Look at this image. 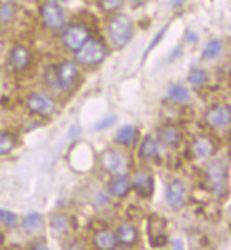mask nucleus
I'll return each instance as SVG.
<instances>
[{
    "label": "nucleus",
    "instance_id": "b1692460",
    "mask_svg": "<svg viewBox=\"0 0 231 250\" xmlns=\"http://www.w3.org/2000/svg\"><path fill=\"white\" fill-rule=\"evenodd\" d=\"M187 79H189V82H190L193 86H203L204 83L207 82V79H208V75H207V72L202 69V68H193L190 72H189V75H187Z\"/></svg>",
    "mask_w": 231,
    "mask_h": 250
},
{
    "label": "nucleus",
    "instance_id": "39448f33",
    "mask_svg": "<svg viewBox=\"0 0 231 250\" xmlns=\"http://www.w3.org/2000/svg\"><path fill=\"white\" fill-rule=\"evenodd\" d=\"M27 109L39 116H51L57 110V104L55 101L47 93L44 92H34L27 98Z\"/></svg>",
    "mask_w": 231,
    "mask_h": 250
},
{
    "label": "nucleus",
    "instance_id": "6ab92c4d",
    "mask_svg": "<svg viewBox=\"0 0 231 250\" xmlns=\"http://www.w3.org/2000/svg\"><path fill=\"white\" fill-rule=\"evenodd\" d=\"M159 154V143L155 137L146 136L142 142V145L139 147V156L143 160L156 157Z\"/></svg>",
    "mask_w": 231,
    "mask_h": 250
},
{
    "label": "nucleus",
    "instance_id": "c9c22d12",
    "mask_svg": "<svg viewBox=\"0 0 231 250\" xmlns=\"http://www.w3.org/2000/svg\"><path fill=\"white\" fill-rule=\"evenodd\" d=\"M132 3H135V4H142V3H145L146 0H131Z\"/></svg>",
    "mask_w": 231,
    "mask_h": 250
},
{
    "label": "nucleus",
    "instance_id": "f03ea898",
    "mask_svg": "<svg viewBox=\"0 0 231 250\" xmlns=\"http://www.w3.org/2000/svg\"><path fill=\"white\" fill-rule=\"evenodd\" d=\"M109 39L115 47H125L134 37V23L126 14H115L108 23Z\"/></svg>",
    "mask_w": 231,
    "mask_h": 250
},
{
    "label": "nucleus",
    "instance_id": "f257e3e1",
    "mask_svg": "<svg viewBox=\"0 0 231 250\" xmlns=\"http://www.w3.org/2000/svg\"><path fill=\"white\" fill-rule=\"evenodd\" d=\"M206 183L214 195H224L229 183V166L224 160H213L206 167Z\"/></svg>",
    "mask_w": 231,
    "mask_h": 250
},
{
    "label": "nucleus",
    "instance_id": "a878e982",
    "mask_svg": "<svg viewBox=\"0 0 231 250\" xmlns=\"http://www.w3.org/2000/svg\"><path fill=\"white\" fill-rule=\"evenodd\" d=\"M44 82L46 85L53 89V91H60V83H58V79H57V72H55L54 66H48L44 72Z\"/></svg>",
    "mask_w": 231,
    "mask_h": 250
},
{
    "label": "nucleus",
    "instance_id": "423d86ee",
    "mask_svg": "<svg viewBox=\"0 0 231 250\" xmlns=\"http://www.w3.org/2000/svg\"><path fill=\"white\" fill-rule=\"evenodd\" d=\"M88 40L90 30L84 24H71L63 31V44L74 53H77Z\"/></svg>",
    "mask_w": 231,
    "mask_h": 250
},
{
    "label": "nucleus",
    "instance_id": "e433bc0d",
    "mask_svg": "<svg viewBox=\"0 0 231 250\" xmlns=\"http://www.w3.org/2000/svg\"><path fill=\"white\" fill-rule=\"evenodd\" d=\"M1 243H3V233L0 232V246H1Z\"/></svg>",
    "mask_w": 231,
    "mask_h": 250
},
{
    "label": "nucleus",
    "instance_id": "20e7f679",
    "mask_svg": "<svg viewBox=\"0 0 231 250\" xmlns=\"http://www.w3.org/2000/svg\"><path fill=\"white\" fill-rule=\"evenodd\" d=\"M40 16L43 24L50 30H60L66 23V14L63 7L55 0H47L41 6Z\"/></svg>",
    "mask_w": 231,
    "mask_h": 250
},
{
    "label": "nucleus",
    "instance_id": "f704fd0d",
    "mask_svg": "<svg viewBox=\"0 0 231 250\" xmlns=\"http://www.w3.org/2000/svg\"><path fill=\"white\" fill-rule=\"evenodd\" d=\"M185 1H186V0H173V1H172V6H173V7H176V6H182Z\"/></svg>",
    "mask_w": 231,
    "mask_h": 250
},
{
    "label": "nucleus",
    "instance_id": "a211bd4d",
    "mask_svg": "<svg viewBox=\"0 0 231 250\" xmlns=\"http://www.w3.org/2000/svg\"><path fill=\"white\" fill-rule=\"evenodd\" d=\"M167 98L173 104H187L190 101V92L180 83H173L167 89Z\"/></svg>",
    "mask_w": 231,
    "mask_h": 250
},
{
    "label": "nucleus",
    "instance_id": "ddd939ff",
    "mask_svg": "<svg viewBox=\"0 0 231 250\" xmlns=\"http://www.w3.org/2000/svg\"><path fill=\"white\" fill-rule=\"evenodd\" d=\"M191 153L193 156L199 160H204L208 158L213 153H214V143L210 137L207 136H200L197 137L193 145H191Z\"/></svg>",
    "mask_w": 231,
    "mask_h": 250
},
{
    "label": "nucleus",
    "instance_id": "bb28decb",
    "mask_svg": "<svg viewBox=\"0 0 231 250\" xmlns=\"http://www.w3.org/2000/svg\"><path fill=\"white\" fill-rule=\"evenodd\" d=\"M51 229H54L57 232H66L68 228V219L66 215H63V213H57L54 215L53 218H51Z\"/></svg>",
    "mask_w": 231,
    "mask_h": 250
},
{
    "label": "nucleus",
    "instance_id": "473e14b6",
    "mask_svg": "<svg viewBox=\"0 0 231 250\" xmlns=\"http://www.w3.org/2000/svg\"><path fill=\"white\" fill-rule=\"evenodd\" d=\"M186 40H187V41H196V40H197V36H196V34H194V33H191V31H187V33H186Z\"/></svg>",
    "mask_w": 231,
    "mask_h": 250
},
{
    "label": "nucleus",
    "instance_id": "cd10ccee",
    "mask_svg": "<svg viewBox=\"0 0 231 250\" xmlns=\"http://www.w3.org/2000/svg\"><path fill=\"white\" fill-rule=\"evenodd\" d=\"M123 6V0H99V7L107 12V13H112L119 10Z\"/></svg>",
    "mask_w": 231,
    "mask_h": 250
},
{
    "label": "nucleus",
    "instance_id": "4be33fe9",
    "mask_svg": "<svg viewBox=\"0 0 231 250\" xmlns=\"http://www.w3.org/2000/svg\"><path fill=\"white\" fill-rule=\"evenodd\" d=\"M41 224H43V218H41L40 213L39 212H30L24 216L22 226L26 232H34L40 228Z\"/></svg>",
    "mask_w": 231,
    "mask_h": 250
},
{
    "label": "nucleus",
    "instance_id": "412c9836",
    "mask_svg": "<svg viewBox=\"0 0 231 250\" xmlns=\"http://www.w3.org/2000/svg\"><path fill=\"white\" fill-rule=\"evenodd\" d=\"M223 53V42L221 40L211 39L204 47L203 53H202V58L203 60H216Z\"/></svg>",
    "mask_w": 231,
    "mask_h": 250
},
{
    "label": "nucleus",
    "instance_id": "0eeeda50",
    "mask_svg": "<svg viewBox=\"0 0 231 250\" xmlns=\"http://www.w3.org/2000/svg\"><path fill=\"white\" fill-rule=\"evenodd\" d=\"M101 164L105 168V171L114 175L123 174L128 168V160L121 151L108 150L101 156Z\"/></svg>",
    "mask_w": 231,
    "mask_h": 250
},
{
    "label": "nucleus",
    "instance_id": "2f4dec72",
    "mask_svg": "<svg viewBox=\"0 0 231 250\" xmlns=\"http://www.w3.org/2000/svg\"><path fill=\"white\" fill-rule=\"evenodd\" d=\"M115 120H116V118H115V116H108V118L102 119V120H99L95 126H94V129H95V130H102V129H107V127L112 126V125L115 123Z\"/></svg>",
    "mask_w": 231,
    "mask_h": 250
},
{
    "label": "nucleus",
    "instance_id": "6e6552de",
    "mask_svg": "<svg viewBox=\"0 0 231 250\" xmlns=\"http://www.w3.org/2000/svg\"><path fill=\"white\" fill-rule=\"evenodd\" d=\"M206 123L213 129H223L229 126L231 122V109L227 105H214L211 106L206 115Z\"/></svg>",
    "mask_w": 231,
    "mask_h": 250
},
{
    "label": "nucleus",
    "instance_id": "c85d7f7f",
    "mask_svg": "<svg viewBox=\"0 0 231 250\" xmlns=\"http://www.w3.org/2000/svg\"><path fill=\"white\" fill-rule=\"evenodd\" d=\"M0 222L6 225L7 228H14L17 225V216L16 213L7 209H0Z\"/></svg>",
    "mask_w": 231,
    "mask_h": 250
},
{
    "label": "nucleus",
    "instance_id": "9d476101",
    "mask_svg": "<svg viewBox=\"0 0 231 250\" xmlns=\"http://www.w3.org/2000/svg\"><path fill=\"white\" fill-rule=\"evenodd\" d=\"M57 72V79L60 83V88L67 91L72 88L75 81L78 78V66L72 61H63L60 65L55 68Z\"/></svg>",
    "mask_w": 231,
    "mask_h": 250
},
{
    "label": "nucleus",
    "instance_id": "393cba45",
    "mask_svg": "<svg viewBox=\"0 0 231 250\" xmlns=\"http://www.w3.org/2000/svg\"><path fill=\"white\" fill-rule=\"evenodd\" d=\"M16 146V140L9 133L0 132V154H9Z\"/></svg>",
    "mask_w": 231,
    "mask_h": 250
},
{
    "label": "nucleus",
    "instance_id": "4468645a",
    "mask_svg": "<svg viewBox=\"0 0 231 250\" xmlns=\"http://www.w3.org/2000/svg\"><path fill=\"white\" fill-rule=\"evenodd\" d=\"M116 240L122 246H134L139 239V232L132 224H122L116 229Z\"/></svg>",
    "mask_w": 231,
    "mask_h": 250
},
{
    "label": "nucleus",
    "instance_id": "72a5a7b5",
    "mask_svg": "<svg viewBox=\"0 0 231 250\" xmlns=\"http://www.w3.org/2000/svg\"><path fill=\"white\" fill-rule=\"evenodd\" d=\"M173 246H175V249H183V243L180 240H175L173 242Z\"/></svg>",
    "mask_w": 231,
    "mask_h": 250
},
{
    "label": "nucleus",
    "instance_id": "aec40b11",
    "mask_svg": "<svg viewBox=\"0 0 231 250\" xmlns=\"http://www.w3.org/2000/svg\"><path fill=\"white\" fill-rule=\"evenodd\" d=\"M138 139V130L135 126L132 125H126L119 129V132L115 136V142L122 146H131L134 145Z\"/></svg>",
    "mask_w": 231,
    "mask_h": 250
},
{
    "label": "nucleus",
    "instance_id": "7c9ffc66",
    "mask_svg": "<svg viewBox=\"0 0 231 250\" xmlns=\"http://www.w3.org/2000/svg\"><path fill=\"white\" fill-rule=\"evenodd\" d=\"M167 243V236L164 233H158L155 236H150V246L152 248H162Z\"/></svg>",
    "mask_w": 231,
    "mask_h": 250
},
{
    "label": "nucleus",
    "instance_id": "f3484780",
    "mask_svg": "<svg viewBox=\"0 0 231 250\" xmlns=\"http://www.w3.org/2000/svg\"><path fill=\"white\" fill-rule=\"evenodd\" d=\"M182 139H183V134L175 126H164L159 130V140L164 146L176 147L182 142Z\"/></svg>",
    "mask_w": 231,
    "mask_h": 250
},
{
    "label": "nucleus",
    "instance_id": "5701e85b",
    "mask_svg": "<svg viewBox=\"0 0 231 250\" xmlns=\"http://www.w3.org/2000/svg\"><path fill=\"white\" fill-rule=\"evenodd\" d=\"M16 14V6L12 1H4L0 4V24L10 23Z\"/></svg>",
    "mask_w": 231,
    "mask_h": 250
},
{
    "label": "nucleus",
    "instance_id": "2eb2a0df",
    "mask_svg": "<svg viewBox=\"0 0 231 250\" xmlns=\"http://www.w3.org/2000/svg\"><path fill=\"white\" fill-rule=\"evenodd\" d=\"M131 187H132L131 180H129L126 175L119 174V175H116V177H115V178H114V180L109 183L108 191L112 197L123 198L129 194V191H131Z\"/></svg>",
    "mask_w": 231,
    "mask_h": 250
},
{
    "label": "nucleus",
    "instance_id": "1a4fd4ad",
    "mask_svg": "<svg viewBox=\"0 0 231 250\" xmlns=\"http://www.w3.org/2000/svg\"><path fill=\"white\" fill-rule=\"evenodd\" d=\"M164 198L172 209H180L186 202V185L180 180L170 181L166 187Z\"/></svg>",
    "mask_w": 231,
    "mask_h": 250
},
{
    "label": "nucleus",
    "instance_id": "dca6fc26",
    "mask_svg": "<svg viewBox=\"0 0 231 250\" xmlns=\"http://www.w3.org/2000/svg\"><path fill=\"white\" fill-rule=\"evenodd\" d=\"M94 243L98 249L101 250H114L118 245V240H116V235L112 233L108 229H102V230H98L94 236Z\"/></svg>",
    "mask_w": 231,
    "mask_h": 250
},
{
    "label": "nucleus",
    "instance_id": "f8f14e48",
    "mask_svg": "<svg viewBox=\"0 0 231 250\" xmlns=\"http://www.w3.org/2000/svg\"><path fill=\"white\" fill-rule=\"evenodd\" d=\"M132 187L136 192L143 198L152 197L155 191V181L153 177L148 172H138L134 180H132Z\"/></svg>",
    "mask_w": 231,
    "mask_h": 250
},
{
    "label": "nucleus",
    "instance_id": "9b49d317",
    "mask_svg": "<svg viewBox=\"0 0 231 250\" xmlns=\"http://www.w3.org/2000/svg\"><path fill=\"white\" fill-rule=\"evenodd\" d=\"M30 62H31V53L27 47L22 44L14 45L9 55V64L12 66V69L16 72L24 71L28 68Z\"/></svg>",
    "mask_w": 231,
    "mask_h": 250
},
{
    "label": "nucleus",
    "instance_id": "7ed1b4c3",
    "mask_svg": "<svg viewBox=\"0 0 231 250\" xmlns=\"http://www.w3.org/2000/svg\"><path fill=\"white\" fill-rule=\"evenodd\" d=\"M108 55L107 47L98 41V40L90 39L81 48L75 53V60L78 64L85 66H92L101 64Z\"/></svg>",
    "mask_w": 231,
    "mask_h": 250
},
{
    "label": "nucleus",
    "instance_id": "c756f323",
    "mask_svg": "<svg viewBox=\"0 0 231 250\" xmlns=\"http://www.w3.org/2000/svg\"><path fill=\"white\" fill-rule=\"evenodd\" d=\"M166 30H167V26H164L163 28H162V30H161V31H159V33H158V34H156V36H155V37L152 39V41H150V44H149V47H148V48H146V51H145V57H146V55H148V54H149L150 51H152V50H153V48H155V47H156V45H158V44H159V42L162 41V39H163V36H164V33H166Z\"/></svg>",
    "mask_w": 231,
    "mask_h": 250
}]
</instances>
